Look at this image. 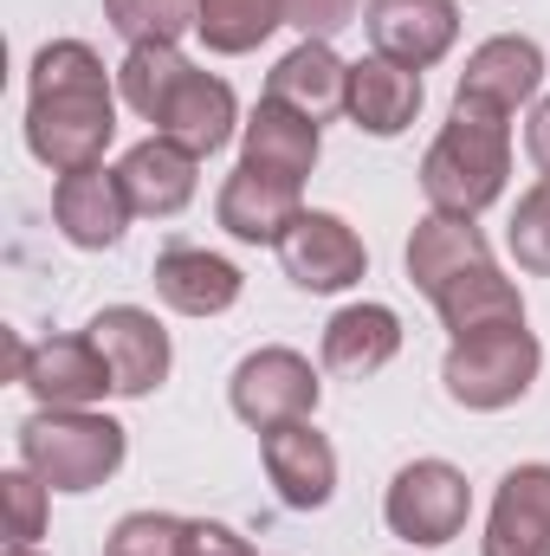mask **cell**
<instances>
[{"instance_id":"f546056e","label":"cell","mask_w":550,"mask_h":556,"mask_svg":"<svg viewBox=\"0 0 550 556\" xmlns=\"http://www.w3.org/2000/svg\"><path fill=\"white\" fill-rule=\"evenodd\" d=\"M512 260L525 273L550 278V181L518 194V214H512Z\"/></svg>"},{"instance_id":"5b68a950","label":"cell","mask_w":550,"mask_h":556,"mask_svg":"<svg viewBox=\"0 0 550 556\" xmlns=\"http://www.w3.org/2000/svg\"><path fill=\"white\" fill-rule=\"evenodd\" d=\"M466 511H473V485L460 466L447 459H414L389 479V498H383V518L402 544H421V551H440L466 531Z\"/></svg>"},{"instance_id":"4316f807","label":"cell","mask_w":550,"mask_h":556,"mask_svg":"<svg viewBox=\"0 0 550 556\" xmlns=\"http://www.w3.org/2000/svg\"><path fill=\"white\" fill-rule=\"evenodd\" d=\"M104 20L130 46H175L182 33H195V0H104Z\"/></svg>"},{"instance_id":"9c48e42d","label":"cell","mask_w":550,"mask_h":556,"mask_svg":"<svg viewBox=\"0 0 550 556\" xmlns=\"http://www.w3.org/2000/svg\"><path fill=\"white\" fill-rule=\"evenodd\" d=\"M363 26H370V39H376L383 59H396L409 72H427V65H440L453 52L460 7L453 0H370Z\"/></svg>"},{"instance_id":"6da1fadb","label":"cell","mask_w":550,"mask_h":556,"mask_svg":"<svg viewBox=\"0 0 550 556\" xmlns=\"http://www.w3.org/2000/svg\"><path fill=\"white\" fill-rule=\"evenodd\" d=\"M117 137V98L111 72L85 39H52L33 59V91H26V149L52 168H98Z\"/></svg>"},{"instance_id":"30bf717a","label":"cell","mask_w":550,"mask_h":556,"mask_svg":"<svg viewBox=\"0 0 550 556\" xmlns=\"http://www.w3.org/2000/svg\"><path fill=\"white\" fill-rule=\"evenodd\" d=\"M20 382L39 395V408H91V402L117 395L111 363H104V350L91 343V330H85V337H46V343H33Z\"/></svg>"},{"instance_id":"9a60e30c","label":"cell","mask_w":550,"mask_h":556,"mask_svg":"<svg viewBox=\"0 0 550 556\" xmlns=\"http://www.w3.org/2000/svg\"><path fill=\"white\" fill-rule=\"evenodd\" d=\"M298 214H304V207H298V181L260 175V168H247V162L227 175V188H221V201H214L221 233H234V240H247V247H278Z\"/></svg>"},{"instance_id":"277c9868","label":"cell","mask_w":550,"mask_h":556,"mask_svg":"<svg viewBox=\"0 0 550 556\" xmlns=\"http://www.w3.org/2000/svg\"><path fill=\"white\" fill-rule=\"evenodd\" d=\"M538 369H545L538 337H532L525 324H505V330L453 337V350H447V363H440V382H447V395H453L460 408L492 415V408L525 402V389L538 382Z\"/></svg>"},{"instance_id":"7c38bea8","label":"cell","mask_w":550,"mask_h":556,"mask_svg":"<svg viewBox=\"0 0 550 556\" xmlns=\"http://www.w3.org/2000/svg\"><path fill=\"white\" fill-rule=\"evenodd\" d=\"M260 453H266V479L278 485V498L291 511H324L330 505V492H337V446L311 420L260 433Z\"/></svg>"},{"instance_id":"52a82bcc","label":"cell","mask_w":550,"mask_h":556,"mask_svg":"<svg viewBox=\"0 0 550 556\" xmlns=\"http://www.w3.org/2000/svg\"><path fill=\"white\" fill-rule=\"evenodd\" d=\"M278 266H285L291 285H304V291H350L363 278V266H370V253H363V240H357L350 220L304 207L285 227V240H278Z\"/></svg>"},{"instance_id":"d4e9b609","label":"cell","mask_w":550,"mask_h":556,"mask_svg":"<svg viewBox=\"0 0 550 556\" xmlns=\"http://www.w3.org/2000/svg\"><path fill=\"white\" fill-rule=\"evenodd\" d=\"M278 26H285V0H195V33L221 59H240V52L266 46Z\"/></svg>"},{"instance_id":"484cf974","label":"cell","mask_w":550,"mask_h":556,"mask_svg":"<svg viewBox=\"0 0 550 556\" xmlns=\"http://www.w3.org/2000/svg\"><path fill=\"white\" fill-rule=\"evenodd\" d=\"M182 72H188V59L175 46H130V59L117 65V91H124V104L137 111L142 124H155V111L168 104Z\"/></svg>"},{"instance_id":"603a6c76","label":"cell","mask_w":550,"mask_h":556,"mask_svg":"<svg viewBox=\"0 0 550 556\" xmlns=\"http://www.w3.org/2000/svg\"><path fill=\"white\" fill-rule=\"evenodd\" d=\"M434 311H440V324H447L453 337H479V330L525 324V298H518V285L499 273L492 260L473 266V273H460V278H447V285L434 291Z\"/></svg>"},{"instance_id":"cb8c5ba5","label":"cell","mask_w":550,"mask_h":556,"mask_svg":"<svg viewBox=\"0 0 550 556\" xmlns=\"http://www.w3.org/2000/svg\"><path fill=\"white\" fill-rule=\"evenodd\" d=\"M486 260H492L486 233H479L473 220H460V214H427L409 233V278L427 298H434L447 278L473 273V266H486Z\"/></svg>"},{"instance_id":"3957f363","label":"cell","mask_w":550,"mask_h":556,"mask_svg":"<svg viewBox=\"0 0 550 556\" xmlns=\"http://www.w3.org/2000/svg\"><path fill=\"white\" fill-rule=\"evenodd\" d=\"M124 427L91 408H39L20 420V466H33L52 492H98L124 466Z\"/></svg>"},{"instance_id":"f1b7e54d","label":"cell","mask_w":550,"mask_h":556,"mask_svg":"<svg viewBox=\"0 0 550 556\" xmlns=\"http://www.w3.org/2000/svg\"><path fill=\"white\" fill-rule=\"evenodd\" d=\"M46 479L33 472V466H13V472H0V505H7V544H33V538H46Z\"/></svg>"},{"instance_id":"8992f818","label":"cell","mask_w":550,"mask_h":556,"mask_svg":"<svg viewBox=\"0 0 550 556\" xmlns=\"http://www.w3.org/2000/svg\"><path fill=\"white\" fill-rule=\"evenodd\" d=\"M317 395H324V382H317V369L298 356V350H253L240 369H234V382H227V402H234V415L247 420L253 433H273V427H291V420H311L317 415Z\"/></svg>"},{"instance_id":"4dcf8cb0","label":"cell","mask_w":550,"mask_h":556,"mask_svg":"<svg viewBox=\"0 0 550 556\" xmlns=\"http://www.w3.org/2000/svg\"><path fill=\"white\" fill-rule=\"evenodd\" d=\"M357 20V0H285V26H298L304 39H330Z\"/></svg>"},{"instance_id":"d6986e66","label":"cell","mask_w":550,"mask_h":556,"mask_svg":"<svg viewBox=\"0 0 550 556\" xmlns=\"http://www.w3.org/2000/svg\"><path fill=\"white\" fill-rule=\"evenodd\" d=\"M402 350V317L389 304H343L324 324V369L343 382H363L376 369H389Z\"/></svg>"},{"instance_id":"8fae6325","label":"cell","mask_w":550,"mask_h":556,"mask_svg":"<svg viewBox=\"0 0 550 556\" xmlns=\"http://www.w3.org/2000/svg\"><path fill=\"white\" fill-rule=\"evenodd\" d=\"M91 343L104 350L117 395H149V389L168 382V330L155 324V311H142V304L98 311L91 317Z\"/></svg>"},{"instance_id":"d6a6232c","label":"cell","mask_w":550,"mask_h":556,"mask_svg":"<svg viewBox=\"0 0 550 556\" xmlns=\"http://www.w3.org/2000/svg\"><path fill=\"white\" fill-rule=\"evenodd\" d=\"M525 155H532V168L550 181V98L532 111V124H525Z\"/></svg>"},{"instance_id":"83f0119b","label":"cell","mask_w":550,"mask_h":556,"mask_svg":"<svg viewBox=\"0 0 550 556\" xmlns=\"http://www.w3.org/2000/svg\"><path fill=\"white\" fill-rule=\"evenodd\" d=\"M188 544V518H168V511H130L117 518L104 556H182Z\"/></svg>"},{"instance_id":"44dd1931","label":"cell","mask_w":550,"mask_h":556,"mask_svg":"<svg viewBox=\"0 0 550 556\" xmlns=\"http://www.w3.org/2000/svg\"><path fill=\"white\" fill-rule=\"evenodd\" d=\"M421 111V72L370 52L350 65V124L363 137H402Z\"/></svg>"},{"instance_id":"1f68e13d","label":"cell","mask_w":550,"mask_h":556,"mask_svg":"<svg viewBox=\"0 0 550 556\" xmlns=\"http://www.w3.org/2000/svg\"><path fill=\"white\" fill-rule=\"evenodd\" d=\"M182 556H253V544L234 531V525H214V518H188V544Z\"/></svg>"},{"instance_id":"7a4b0ae2","label":"cell","mask_w":550,"mask_h":556,"mask_svg":"<svg viewBox=\"0 0 550 556\" xmlns=\"http://www.w3.org/2000/svg\"><path fill=\"white\" fill-rule=\"evenodd\" d=\"M505 175H512V124H505V111H492L479 98H453L447 130L421 155V194H427V207L479 220L505 194Z\"/></svg>"},{"instance_id":"7402d4cb","label":"cell","mask_w":550,"mask_h":556,"mask_svg":"<svg viewBox=\"0 0 550 556\" xmlns=\"http://www.w3.org/2000/svg\"><path fill=\"white\" fill-rule=\"evenodd\" d=\"M195 168H201V155H188L182 142H168V137L137 142V149L117 162L130 207L149 214V220H168V214H182V207L195 201Z\"/></svg>"},{"instance_id":"ffe728a7","label":"cell","mask_w":550,"mask_h":556,"mask_svg":"<svg viewBox=\"0 0 550 556\" xmlns=\"http://www.w3.org/2000/svg\"><path fill=\"white\" fill-rule=\"evenodd\" d=\"M317 149H324L317 124L298 117V111H285V104H273V98H260V111L240 124V162L260 168V175H278V181H298V188L317 168Z\"/></svg>"},{"instance_id":"5bb4252c","label":"cell","mask_w":550,"mask_h":556,"mask_svg":"<svg viewBox=\"0 0 550 556\" xmlns=\"http://www.w3.org/2000/svg\"><path fill=\"white\" fill-rule=\"evenodd\" d=\"M486 556H550V466H512L499 479L492 518H486Z\"/></svg>"},{"instance_id":"2e32d148","label":"cell","mask_w":550,"mask_h":556,"mask_svg":"<svg viewBox=\"0 0 550 556\" xmlns=\"http://www.w3.org/2000/svg\"><path fill=\"white\" fill-rule=\"evenodd\" d=\"M538 85H545V52H538V39L499 33V39L473 46V59H466V72H460V91H453V98H479V104H492V111L512 117L518 104L538 98Z\"/></svg>"},{"instance_id":"ac0fdd59","label":"cell","mask_w":550,"mask_h":556,"mask_svg":"<svg viewBox=\"0 0 550 556\" xmlns=\"http://www.w3.org/2000/svg\"><path fill=\"white\" fill-rule=\"evenodd\" d=\"M240 266L208 253V247H168L155 253V298L182 317H221L240 304Z\"/></svg>"},{"instance_id":"836d02e7","label":"cell","mask_w":550,"mask_h":556,"mask_svg":"<svg viewBox=\"0 0 550 556\" xmlns=\"http://www.w3.org/2000/svg\"><path fill=\"white\" fill-rule=\"evenodd\" d=\"M0 556H39V551H33V544H7Z\"/></svg>"},{"instance_id":"4fadbf2b","label":"cell","mask_w":550,"mask_h":556,"mask_svg":"<svg viewBox=\"0 0 550 556\" xmlns=\"http://www.w3.org/2000/svg\"><path fill=\"white\" fill-rule=\"evenodd\" d=\"M234 124H240V104H234V91H227V78H214V72H182V85L168 91V104L155 111V137L182 142L188 155H214V149H227L234 142Z\"/></svg>"},{"instance_id":"ba28073f","label":"cell","mask_w":550,"mask_h":556,"mask_svg":"<svg viewBox=\"0 0 550 556\" xmlns=\"http://www.w3.org/2000/svg\"><path fill=\"white\" fill-rule=\"evenodd\" d=\"M130 194H124V175L117 168H72V175H59V188H52V220H59V233L78 247V253H104V247H117L124 240V227H130Z\"/></svg>"},{"instance_id":"e0dca14e","label":"cell","mask_w":550,"mask_h":556,"mask_svg":"<svg viewBox=\"0 0 550 556\" xmlns=\"http://www.w3.org/2000/svg\"><path fill=\"white\" fill-rule=\"evenodd\" d=\"M266 98L285 104V111H298V117H311V124H330L337 111H350V65L324 39H304V46H291L273 65Z\"/></svg>"}]
</instances>
